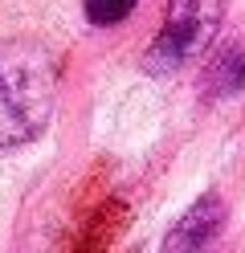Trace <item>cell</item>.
<instances>
[{
  "mask_svg": "<svg viewBox=\"0 0 245 253\" xmlns=\"http://www.w3.org/2000/svg\"><path fill=\"white\" fill-rule=\"evenodd\" d=\"M57 110V61L37 37L0 41V155L41 139Z\"/></svg>",
  "mask_w": 245,
  "mask_h": 253,
  "instance_id": "cell-1",
  "label": "cell"
},
{
  "mask_svg": "<svg viewBox=\"0 0 245 253\" xmlns=\"http://www.w3.org/2000/svg\"><path fill=\"white\" fill-rule=\"evenodd\" d=\"M221 17H225V0H168L163 8V21L155 29L151 45L143 53V74L147 78H172L196 61L212 37L221 29Z\"/></svg>",
  "mask_w": 245,
  "mask_h": 253,
  "instance_id": "cell-2",
  "label": "cell"
},
{
  "mask_svg": "<svg viewBox=\"0 0 245 253\" xmlns=\"http://www.w3.org/2000/svg\"><path fill=\"white\" fill-rule=\"evenodd\" d=\"M225 225H229L225 196L221 192H204L172 220V229L163 233L159 253H212V245L221 241Z\"/></svg>",
  "mask_w": 245,
  "mask_h": 253,
  "instance_id": "cell-3",
  "label": "cell"
},
{
  "mask_svg": "<svg viewBox=\"0 0 245 253\" xmlns=\"http://www.w3.org/2000/svg\"><path fill=\"white\" fill-rule=\"evenodd\" d=\"M204 98L208 102H221V98H233V94L245 90V45H221L217 53L208 57V66H204Z\"/></svg>",
  "mask_w": 245,
  "mask_h": 253,
  "instance_id": "cell-4",
  "label": "cell"
},
{
  "mask_svg": "<svg viewBox=\"0 0 245 253\" xmlns=\"http://www.w3.org/2000/svg\"><path fill=\"white\" fill-rule=\"evenodd\" d=\"M139 0H86V21L98 29H114L135 12Z\"/></svg>",
  "mask_w": 245,
  "mask_h": 253,
  "instance_id": "cell-5",
  "label": "cell"
}]
</instances>
